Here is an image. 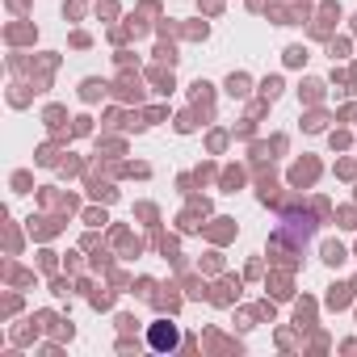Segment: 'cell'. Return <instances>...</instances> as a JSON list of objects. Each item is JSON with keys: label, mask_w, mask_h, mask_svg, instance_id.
I'll return each mask as SVG.
<instances>
[{"label": "cell", "mask_w": 357, "mask_h": 357, "mask_svg": "<svg viewBox=\"0 0 357 357\" xmlns=\"http://www.w3.org/2000/svg\"><path fill=\"white\" fill-rule=\"evenodd\" d=\"M172 340H176V332H172V328H168V332H164V328L155 332V344H172Z\"/></svg>", "instance_id": "6da1fadb"}]
</instances>
